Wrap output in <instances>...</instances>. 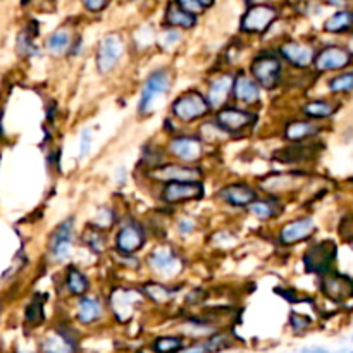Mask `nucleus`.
Masks as SVG:
<instances>
[{"label": "nucleus", "mask_w": 353, "mask_h": 353, "mask_svg": "<svg viewBox=\"0 0 353 353\" xmlns=\"http://www.w3.org/2000/svg\"><path fill=\"white\" fill-rule=\"evenodd\" d=\"M334 259H336V245L326 240L307 250V254L303 255V265H305L307 272L326 274L333 265Z\"/></svg>", "instance_id": "1"}, {"label": "nucleus", "mask_w": 353, "mask_h": 353, "mask_svg": "<svg viewBox=\"0 0 353 353\" xmlns=\"http://www.w3.org/2000/svg\"><path fill=\"white\" fill-rule=\"evenodd\" d=\"M171 86V78H169V72L165 69H159V71L152 72L148 76L147 83L143 86V92H141V99L140 103H138V110L141 114L150 112L152 107H154L155 100L165 93Z\"/></svg>", "instance_id": "2"}, {"label": "nucleus", "mask_w": 353, "mask_h": 353, "mask_svg": "<svg viewBox=\"0 0 353 353\" xmlns=\"http://www.w3.org/2000/svg\"><path fill=\"white\" fill-rule=\"evenodd\" d=\"M209 102L200 95L199 92H190L185 93L183 97H179L174 103H172V114H174L178 119L185 121H195L199 117L205 116L209 112Z\"/></svg>", "instance_id": "3"}, {"label": "nucleus", "mask_w": 353, "mask_h": 353, "mask_svg": "<svg viewBox=\"0 0 353 353\" xmlns=\"http://www.w3.org/2000/svg\"><path fill=\"white\" fill-rule=\"evenodd\" d=\"M252 74L264 88H274L281 74V61L274 54H261L252 62Z\"/></svg>", "instance_id": "4"}, {"label": "nucleus", "mask_w": 353, "mask_h": 353, "mask_svg": "<svg viewBox=\"0 0 353 353\" xmlns=\"http://www.w3.org/2000/svg\"><path fill=\"white\" fill-rule=\"evenodd\" d=\"M123 50L124 43L119 34L110 33L103 37V40L99 45V52H97V68H99V71L109 72L110 69L116 68L121 55H123Z\"/></svg>", "instance_id": "5"}, {"label": "nucleus", "mask_w": 353, "mask_h": 353, "mask_svg": "<svg viewBox=\"0 0 353 353\" xmlns=\"http://www.w3.org/2000/svg\"><path fill=\"white\" fill-rule=\"evenodd\" d=\"M276 17H278V10L274 7L268 6V3H255V6L248 7V10L245 12L243 19H241V30L248 31V33H261L271 26Z\"/></svg>", "instance_id": "6"}, {"label": "nucleus", "mask_w": 353, "mask_h": 353, "mask_svg": "<svg viewBox=\"0 0 353 353\" xmlns=\"http://www.w3.org/2000/svg\"><path fill=\"white\" fill-rule=\"evenodd\" d=\"M152 179L164 183H196L202 178V171L199 168H188V165H159L150 171Z\"/></svg>", "instance_id": "7"}, {"label": "nucleus", "mask_w": 353, "mask_h": 353, "mask_svg": "<svg viewBox=\"0 0 353 353\" xmlns=\"http://www.w3.org/2000/svg\"><path fill=\"white\" fill-rule=\"evenodd\" d=\"M72 231H74L72 219H65L54 230L50 236V254L54 261L62 262L71 255Z\"/></svg>", "instance_id": "8"}, {"label": "nucleus", "mask_w": 353, "mask_h": 353, "mask_svg": "<svg viewBox=\"0 0 353 353\" xmlns=\"http://www.w3.org/2000/svg\"><path fill=\"white\" fill-rule=\"evenodd\" d=\"M255 119H257L255 114L241 109H233V107L217 112V126L228 133H236V131L245 130L247 126L254 124Z\"/></svg>", "instance_id": "9"}, {"label": "nucleus", "mask_w": 353, "mask_h": 353, "mask_svg": "<svg viewBox=\"0 0 353 353\" xmlns=\"http://www.w3.org/2000/svg\"><path fill=\"white\" fill-rule=\"evenodd\" d=\"M321 290L333 302H343L353 295V281L347 276L326 274L321 279Z\"/></svg>", "instance_id": "10"}, {"label": "nucleus", "mask_w": 353, "mask_h": 353, "mask_svg": "<svg viewBox=\"0 0 353 353\" xmlns=\"http://www.w3.org/2000/svg\"><path fill=\"white\" fill-rule=\"evenodd\" d=\"M350 61V50H345L341 47H326L324 50L319 52L314 62H316V68L319 71H334V69H341L348 65Z\"/></svg>", "instance_id": "11"}, {"label": "nucleus", "mask_w": 353, "mask_h": 353, "mask_svg": "<svg viewBox=\"0 0 353 353\" xmlns=\"http://www.w3.org/2000/svg\"><path fill=\"white\" fill-rule=\"evenodd\" d=\"M145 243V233L141 230L140 224L137 223H126L121 228L119 234H117V250L123 252L124 255H130L137 252L141 245Z\"/></svg>", "instance_id": "12"}, {"label": "nucleus", "mask_w": 353, "mask_h": 353, "mask_svg": "<svg viewBox=\"0 0 353 353\" xmlns=\"http://www.w3.org/2000/svg\"><path fill=\"white\" fill-rule=\"evenodd\" d=\"M203 193L202 183H169L162 190V199L169 203L183 202V200L200 199Z\"/></svg>", "instance_id": "13"}, {"label": "nucleus", "mask_w": 353, "mask_h": 353, "mask_svg": "<svg viewBox=\"0 0 353 353\" xmlns=\"http://www.w3.org/2000/svg\"><path fill=\"white\" fill-rule=\"evenodd\" d=\"M138 300V293L128 288L114 290L110 295V307L119 321H128L134 310V303Z\"/></svg>", "instance_id": "14"}, {"label": "nucleus", "mask_w": 353, "mask_h": 353, "mask_svg": "<svg viewBox=\"0 0 353 353\" xmlns=\"http://www.w3.org/2000/svg\"><path fill=\"white\" fill-rule=\"evenodd\" d=\"M314 221L310 217H303V219H296L293 223L286 224L285 228L279 233V240L285 245H293L299 243V241L305 240L312 234L314 231Z\"/></svg>", "instance_id": "15"}, {"label": "nucleus", "mask_w": 353, "mask_h": 353, "mask_svg": "<svg viewBox=\"0 0 353 353\" xmlns=\"http://www.w3.org/2000/svg\"><path fill=\"white\" fill-rule=\"evenodd\" d=\"M169 150L181 161H196L202 155V141L195 137H179L171 141Z\"/></svg>", "instance_id": "16"}, {"label": "nucleus", "mask_w": 353, "mask_h": 353, "mask_svg": "<svg viewBox=\"0 0 353 353\" xmlns=\"http://www.w3.org/2000/svg\"><path fill=\"white\" fill-rule=\"evenodd\" d=\"M281 55L288 62L299 68H307L314 59V48L307 43H300V41H288L281 47Z\"/></svg>", "instance_id": "17"}, {"label": "nucleus", "mask_w": 353, "mask_h": 353, "mask_svg": "<svg viewBox=\"0 0 353 353\" xmlns=\"http://www.w3.org/2000/svg\"><path fill=\"white\" fill-rule=\"evenodd\" d=\"M148 264H150L152 269H155L157 272H162V274H174L181 268L179 259L169 248L164 247L152 252L150 257H148Z\"/></svg>", "instance_id": "18"}, {"label": "nucleus", "mask_w": 353, "mask_h": 353, "mask_svg": "<svg viewBox=\"0 0 353 353\" xmlns=\"http://www.w3.org/2000/svg\"><path fill=\"white\" fill-rule=\"evenodd\" d=\"M221 196L234 207H250L257 199V193L247 185H230L221 190Z\"/></svg>", "instance_id": "19"}, {"label": "nucleus", "mask_w": 353, "mask_h": 353, "mask_svg": "<svg viewBox=\"0 0 353 353\" xmlns=\"http://www.w3.org/2000/svg\"><path fill=\"white\" fill-rule=\"evenodd\" d=\"M233 88H234L233 76L223 74L217 79H214V81L210 83L209 93H207V102H209V105L210 107L223 105Z\"/></svg>", "instance_id": "20"}, {"label": "nucleus", "mask_w": 353, "mask_h": 353, "mask_svg": "<svg viewBox=\"0 0 353 353\" xmlns=\"http://www.w3.org/2000/svg\"><path fill=\"white\" fill-rule=\"evenodd\" d=\"M234 99L240 100V102L245 103H255L261 99V92H259L257 83L252 81L245 72H240V74L234 78Z\"/></svg>", "instance_id": "21"}, {"label": "nucleus", "mask_w": 353, "mask_h": 353, "mask_svg": "<svg viewBox=\"0 0 353 353\" xmlns=\"http://www.w3.org/2000/svg\"><path fill=\"white\" fill-rule=\"evenodd\" d=\"M102 316V303L95 296H81L78 302V321L83 324H92Z\"/></svg>", "instance_id": "22"}, {"label": "nucleus", "mask_w": 353, "mask_h": 353, "mask_svg": "<svg viewBox=\"0 0 353 353\" xmlns=\"http://www.w3.org/2000/svg\"><path fill=\"white\" fill-rule=\"evenodd\" d=\"M165 23L169 26H179V28H193L196 24V17L193 14L186 12L185 9L178 6V2L169 3L165 9Z\"/></svg>", "instance_id": "23"}, {"label": "nucleus", "mask_w": 353, "mask_h": 353, "mask_svg": "<svg viewBox=\"0 0 353 353\" xmlns=\"http://www.w3.org/2000/svg\"><path fill=\"white\" fill-rule=\"evenodd\" d=\"M353 28V12L352 10H340L334 12L330 19L324 23V30L330 33H343Z\"/></svg>", "instance_id": "24"}, {"label": "nucleus", "mask_w": 353, "mask_h": 353, "mask_svg": "<svg viewBox=\"0 0 353 353\" xmlns=\"http://www.w3.org/2000/svg\"><path fill=\"white\" fill-rule=\"evenodd\" d=\"M317 133V128L314 126V124L310 123H305V121H296V123H292L286 126V131H285V137L288 138V140H303V138H309L312 137V134Z\"/></svg>", "instance_id": "25"}, {"label": "nucleus", "mask_w": 353, "mask_h": 353, "mask_svg": "<svg viewBox=\"0 0 353 353\" xmlns=\"http://www.w3.org/2000/svg\"><path fill=\"white\" fill-rule=\"evenodd\" d=\"M296 178H299L296 174H279L272 176V178H265L261 185L268 192H281V190L290 188L296 181Z\"/></svg>", "instance_id": "26"}, {"label": "nucleus", "mask_w": 353, "mask_h": 353, "mask_svg": "<svg viewBox=\"0 0 353 353\" xmlns=\"http://www.w3.org/2000/svg\"><path fill=\"white\" fill-rule=\"evenodd\" d=\"M41 348H43L45 353H71L72 350L71 341L65 336H62V334H52V336H48L41 343Z\"/></svg>", "instance_id": "27"}, {"label": "nucleus", "mask_w": 353, "mask_h": 353, "mask_svg": "<svg viewBox=\"0 0 353 353\" xmlns=\"http://www.w3.org/2000/svg\"><path fill=\"white\" fill-rule=\"evenodd\" d=\"M71 43V38H69V33L64 30H59L55 33H52L47 40V48L50 54L59 55L65 50Z\"/></svg>", "instance_id": "28"}, {"label": "nucleus", "mask_w": 353, "mask_h": 353, "mask_svg": "<svg viewBox=\"0 0 353 353\" xmlns=\"http://www.w3.org/2000/svg\"><path fill=\"white\" fill-rule=\"evenodd\" d=\"M68 288L71 290V293H74V295H83V293L88 290V279H86L85 274H83L81 271H78L76 268H69Z\"/></svg>", "instance_id": "29"}, {"label": "nucleus", "mask_w": 353, "mask_h": 353, "mask_svg": "<svg viewBox=\"0 0 353 353\" xmlns=\"http://www.w3.org/2000/svg\"><path fill=\"white\" fill-rule=\"evenodd\" d=\"M250 212L255 214L261 219H269V217H274L279 212V205L272 200H261V202H254L250 207Z\"/></svg>", "instance_id": "30"}, {"label": "nucleus", "mask_w": 353, "mask_h": 353, "mask_svg": "<svg viewBox=\"0 0 353 353\" xmlns=\"http://www.w3.org/2000/svg\"><path fill=\"white\" fill-rule=\"evenodd\" d=\"M303 112L310 117H327L334 112V107L331 105L330 102H323V100H314V102H309L303 105Z\"/></svg>", "instance_id": "31"}, {"label": "nucleus", "mask_w": 353, "mask_h": 353, "mask_svg": "<svg viewBox=\"0 0 353 353\" xmlns=\"http://www.w3.org/2000/svg\"><path fill=\"white\" fill-rule=\"evenodd\" d=\"M145 293H147V295L150 296V300H154L155 303L168 302V300H171L172 295H174L172 290L165 288V286L159 285V283H150V285L145 286Z\"/></svg>", "instance_id": "32"}, {"label": "nucleus", "mask_w": 353, "mask_h": 353, "mask_svg": "<svg viewBox=\"0 0 353 353\" xmlns=\"http://www.w3.org/2000/svg\"><path fill=\"white\" fill-rule=\"evenodd\" d=\"M181 338L176 336H162L159 340H155L154 343V350L157 353H176L178 350H181Z\"/></svg>", "instance_id": "33"}, {"label": "nucleus", "mask_w": 353, "mask_h": 353, "mask_svg": "<svg viewBox=\"0 0 353 353\" xmlns=\"http://www.w3.org/2000/svg\"><path fill=\"white\" fill-rule=\"evenodd\" d=\"M26 321L30 324H38V323H41V321H43V302H41L40 295L34 296L33 302L28 305Z\"/></svg>", "instance_id": "34"}, {"label": "nucleus", "mask_w": 353, "mask_h": 353, "mask_svg": "<svg viewBox=\"0 0 353 353\" xmlns=\"http://www.w3.org/2000/svg\"><path fill=\"white\" fill-rule=\"evenodd\" d=\"M331 92H350L353 90V72L340 74L330 81Z\"/></svg>", "instance_id": "35"}, {"label": "nucleus", "mask_w": 353, "mask_h": 353, "mask_svg": "<svg viewBox=\"0 0 353 353\" xmlns=\"http://www.w3.org/2000/svg\"><path fill=\"white\" fill-rule=\"evenodd\" d=\"M86 243H88V247L92 248L93 252H99V254L105 248V240H103L102 234L97 233V231H88V233H86Z\"/></svg>", "instance_id": "36"}, {"label": "nucleus", "mask_w": 353, "mask_h": 353, "mask_svg": "<svg viewBox=\"0 0 353 353\" xmlns=\"http://www.w3.org/2000/svg\"><path fill=\"white\" fill-rule=\"evenodd\" d=\"M178 6L181 7V9H185L186 12H190V14H193V16H195V14L202 12L205 7H209V3L199 2V0H193V2H188V0H179Z\"/></svg>", "instance_id": "37"}, {"label": "nucleus", "mask_w": 353, "mask_h": 353, "mask_svg": "<svg viewBox=\"0 0 353 353\" xmlns=\"http://www.w3.org/2000/svg\"><path fill=\"white\" fill-rule=\"evenodd\" d=\"M90 145H92V130H90V128H85V130L81 131V140H79V159L88 155Z\"/></svg>", "instance_id": "38"}, {"label": "nucleus", "mask_w": 353, "mask_h": 353, "mask_svg": "<svg viewBox=\"0 0 353 353\" xmlns=\"http://www.w3.org/2000/svg\"><path fill=\"white\" fill-rule=\"evenodd\" d=\"M290 323L295 331H303L310 326V319L305 316H300V314H292L290 316Z\"/></svg>", "instance_id": "39"}, {"label": "nucleus", "mask_w": 353, "mask_h": 353, "mask_svg": "<svg viewBox=\"0 0 353 353\" xmlns=\"http://www.w3.org/2000/svg\"><path fill=\"white\" fill-rule=\"evenodd\" d=\"M176 41H179V33H176V31H168V33L162 37V45H165V47H171Z\"/></svg>", "instance_id": "40"}, {"label": "nucleus", "mask_w": 353, "mask_h": 353, "mask_svg": "<svg viewBox=\"0 0 353 353\" xmlns=\"http://www.w3.org/2000/svg\"><path fill=\"white\" fill-rule=\"evenodd\" d=\"M83 6L90 10H100L103 9V7H107V2H85Z\"/></svg>", "instance_id": "41"}, {"label": "nucleus", "mask_w": 353, "mask_h": 353, "mask_svg": "<svg viewBox=\"0 0 353 353\" xmlns=\"http://www.w3.org/2000/svg\"><path fill=\"white\" fill-rule=\"evenodd\" d=\"M303 353H327V352L323 350V348H307Z\"/></svg>", "instance_id": "42"}, {"label": "nucleus", "mask_w": 353, "mask_h": 353, "mask_svg": "<svg viewBox=\"0 0 353 353\" xmlns=\"http://www.w3.org/2000/svg\"><path fill=\"white\" fill-rule=\"evenodd\" d=\"M192 228H193V223H183L181 224V230L185 231V233H188V231L192 230Z\"/></svg>", "instance_id": "43"}, {"label": "nucleus", "mask_w": 353, "mask_h": 353, "mask_svg": "<svg viewBox=\"0 0 353 353\" xmlns=\"http://www.w3.org/2000/svg\"><path fill=\"white\" fill-rule=\"evenodd\" d=\"M186 353H207V348H193V350H190Z\"/></svg>", "instance_id": "44"}, {"label": "nucleus", "mask_w": 353, "mask_h": 353, "mask_svg": "<svg viewBox=\"0 0 353 353\" xmlns=\"http://www.w3.org/2000/svg\"><path fill=\"white\" fill-rule=\"evenodd\" d=\"M348 48H350V54L353 55V33H352V37H350V41H348Z\"/></svg>", "instance_id": "45"}, {"label": "nucleus", "mask_w": 353, "mask_h": 353, "mask_svg": "<svg viewBox=\"0 0 353 353\" xmlns=\"http://www.w3.org/2000/svg\"><path fill=\"white\" fill-rule=\"evenodd\" d=\"M352 353H353V352H352Z\"/></svg>", "instance_id": "46"}]
</instances>
